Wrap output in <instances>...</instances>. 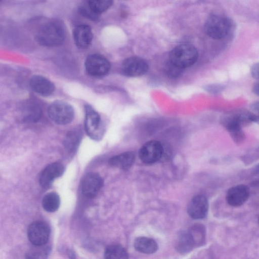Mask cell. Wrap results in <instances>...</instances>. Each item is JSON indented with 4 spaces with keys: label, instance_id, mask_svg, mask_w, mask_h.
Segmentation results:
<instances>
[{
    "label": "cell",
    "instance_id": "6da1fadb",
    "mask_svg": "<svg viewBox=\"0 0 259 259\" xmlns=\"http://www.w3.org/2000/svg\"><path fill=\"white\" fill-rule=\"evenodd\" d=\"M65 37V31L63 24L58 21H52L39 29L36 39L42 46L52 47L62 44Z\"/></svg>",
    "mask_w": 259,
    "mask_h": 259
},
{
    "label": "cell",
    "instance_id": "7a4b0ae2",
    "mask_svg": "<svg viewBox=\"0 0 259 259\" xmlns=\"http://www.w3.org/2000/svg\"><path fill=\"white\" fill-rule=\"evenodd\" d=\"M197 58V49L191 45L183 44L176 47L171 51L168 61L185 69L194 64Z\"/></svg>",
    "mask_w": 259,
    "mask_h": 259
},
{
    "label": "cell",
    "instance_id": "3957f363",
    "mask_svg": "<svg viewBox=\"0 0 259 259\" xmlns=\"http://www.w3.org/2000/svg\"><path fill=\"white\" fill-rule=\"evenodd\" d=\"M230 20L226 17L220 15H212L207 19L204 30L212 38L220 39L229 33L231 27Z\"/></svg>",
    "mask_w": 259,
    "mask_h": 259
},
{
    "label": "cell",
    "instance_id": "277c9868",
    "mask_svg": "<svg viewBox=\"0 0 259 259\" xmlns=\"http://www.w3.org/2000/svg\"><path fill=\"white\" fill-rule=\"evenodd\" d=\"M48 113L51 119L60 125L69 123L74 115L73 107L69 104L61 101L52 103L48 108Z\"/></svg>",
    "mask_w": 259,
    "mask_h": 259
},
{
    "label": "cell",
    "instance_id": "5b68a950",
    "mask_svg": "<svg viewBox=\"0 0 259 259\" xmlns=\"http://www.w3.org/2000/svg\"><path fill=\"white\" fill-rule=\"evenodd\" d=\"M84 65L87 73L94 77L104 76L110 69V64L108 60L98 54L89 55L85 60Z\"/></svg>",
    "mask_w": 259,
    "mask_h": 259
},
{
    "label": "cell",
    "instance_id": "8992f818",
    "mask_svg": "<svg viewBox=\"0 0 259 259\" xmlns=\"http://www.w3.org/2000/svg\"><path fill=\"white\" fill-rule=\"evenodd\" d=\"M50 234L49 226L41 221L33 222L27 230L28 238L34 246L45 245L49 240Z\"/></svg>",
    "mask_w": 259,
    "mask_h": 259
},
{
    "label": "cell",
    "instance_id": "52a82bcc",
    "mask_svg": "<svg viewBox=\"0 0 259 259\" xmlns=\"http://www.w3.org/2000/svg\"><path fill=\"white\" fill-rule=\"evenodd\" d=\"M163 149L161 144L157 141H150L140 148L139 156L141 160L146 164H153L162 157Z\"/></svg>",
    "mask_w": 259,
    "mask_h": 259
},
{
    "label": "cell",
    "instance_id": "ba28073f",
    "mask_svg": "<svg viewBox=\"0 0 259 259\" xmlns=\"http://www.w3.org/2000/svg\"><path fill=\"white\" fill-rule=\"evenodd\" d=\"M112 4V1L109 0L88 1L80 6L79 10L84 17L96 20L99 15L108 10Z\"/></svg>",
    "mask_w": 259,
    "mask_h": 259
},
{
    "label": "cell",
    "instance_id": "9c48e42d",
    "mask_svg": "<svg viewBox=\"0 0 259 259\" xmlns=\"http://www.w3.org/2000/svg\"><path fill=\"white\" fill-rule=\"evenodd\" d=\"M148 68V63L142 58L131 57L124 60L122 64L121 70L125 76L137 77L146 73Z\"/></svg>",
    "mask_w": 259,
    "mask_h": 259
},
{
    "label": "cell",
    "instance_id": "30bf717a",
    "mask_svg": "<svg viewBox=\"0 0 259 259\" xmlns=\"http://www.w3.org/2000/svg\"><path fill=\"white\" fill-rule=\"evenodd\" d=\"M250 194V189L247 185L238 184L228 190L226 194V200L229 205L238 207L248 200Z\"/></svg>",
    "mask_w": 259,
    "mask_h": 259
},
{
    "label": "cell",
    "instance_id": "8fae6325",
    "mask_svg": "<svg viewBox=\"0 0 259 259\" xmlns=\"http://www.w3.org/2000/svg\"><path fill=\"white\" fill-rule=\"evenodd\" d=\"M103 185V180L99 174L96 172L88 173L82 180L81 192L87 198H94L98 194Z\"/></svg>",
    "mask_w": 259,
    "mask_h": 259
},
{
    "label": "cell",
    "instance_id": "7c38bea8",
    "mask_svg": "<svg viewBox=\"0 0 259 259\" xmlns=\"http://www.w3.org/2000/svg\"><path fill=\"white\" fill-rule=\"evenodd\" d=\"M84 128L87 135L92 139H98L100 127L101 118L99 114L90 105L84 106Z\"/></svg>",
    "mask_w": 259,
    "mask_h": 259
},
{
    "label": "cell",
    "instance_id": "4fadbf2b",
    "mask_svg": "<svg viewBox=\"0 0 259 259\" xmlns=\"http://www.w3.org/2000/svg\"><path fill=\"white\" fill-rule=\"evenodd\" d=\"M221 121L222 124L234 143L240 144L244 141L245 135L242 128L243 126L231 113L225 115Z\"/></svg>",
    "mask_w": 259,
    "mask_h": 259
},
{
    "label": "cell",
    "instance_id": "5bb4252c",
    "mask_svg": "<svg viewBox=\"0 0 259 259\" xmlns=\"http://www.w3.org/2000/svg\"><path fill=\"white\" fill-rule=\"evenodd\" d=\"M208 209V202L203 195H197L190 201L187 207L189 215L194 219H202L206 217Z\"/></svg>",
    "mask_w": 259,
    "mask_h": 259
},
{
    "label": "cell",
    "instance_id": "9a60e30c",
    "mask_svg": "<svg viewBox=\"0 0 259 259\" xmlns=\"http://www.w3.org/2000/svg\"><path fill=\"white\" fill-rule=\"evenodd\" d=\"M64 172V167L60 163L55 162L48 165L40 175V185L44 188L50 187L54 180L61 177Z\"/></svg>",
    "mask_w": 259,
    "mask_h": 259
},
{
    "label": "cell",
    "instance_id": "2e32d148",
    "mask_svg": "<svg viewBox=\"0 0 259 259\" xmlns=\"http://www.w3.org/2000/svg\"><path fill=\"white\" fill-rule=\"evenodd\" d=\"M73 35L76 45L79 48L85 49L91 44L93 34L90 26L80 24L73 30Z\"/></svg>",
    "mask_w": 259,
    "mask_h": 259
},
{
    "label": "cell",
    "instance_id": "e0dca14e",
    "mask_svg": "<svg viewBox=\"0 0 259 259\" xmlns=\"http://www.w3.org/2000/svg\"><path fill=\"white\" fill-rule=\"evenodd\" d=\"M29 84L33 91L43 96L51 95L55 90V85L53 82L47 78L39 75L32 76Z\"/></svg>",
    "mask_w": 259,
    "mask_h": 259
},
{
    "label": "cell",
    "instance_id": "ac0fdd59",
    "mask_svg": "<svg viewBox=\"0 0 259 259\" xmlns=\"http://www.w3.org/2000/svg\"><path fill=\"white\" fill-rule=\"evenodd\" d=\"M41 114L40 106L33 100L26 102L22 108V120L26 122H37L40 118Z\"/></svg>",
    "mask_w": 259,
    "mask_h": 259
},
{
    "label": "cell",
    "instance_id": "d6986e66",
    "mask_svg": "<svg viewBox=\"0 0 259 259\" xmlns=\"http://www.w3.org/2000/svg\"><path fill=\"white\" fill-rule=\"evenodd\" d=\"M135 160V155L133 152H125L113 156L109 160L110 165L122 169L130 168Z\"/></svg>",
    "mask_w": 259,
    "mask_h": 259
},
{
    "label": "cell",
    "instance_id": "ffe728a7",
    "mask_svg": "<svg viewBox=\"0 0 259 259\" xmlns=\"http://www.w3.org/2000/svg\"><path fill=\"white\" fill-rule=\"evenodd\" d=\"M134 247L140 252L145 254H152L157 251L158 245L155 241L151 238L140 237L135 240Z\"/></svg>",
    "mask_w": 259,
    "mask_h": 259
},
{
    "label": "cell",
    "instance_id": "44dd1931",
    "mask_svg": "<svg viewBox=\"0 0 259 259\" xmlns=\"http://www.w3.org/2000/svg\"><path fill=\"white\" fill-rule=\"evenodd\" d=\"M194 247V243L188 231L180 233L176 242L177 250L180 253L185 254L191 251Z\"/></svg>",
    "mask_w": 259,
    "mask_h": 259
},
{
    "label": "cell",
    "instance_id": "7402d4cb",
    "mask_svg": "<svg viewBox=\"0 0 259 259\" xmlns=\"http://www.w3.org/2000/svg\"><path fill=\"white\" fill-rule=\"evenodd\" d=\"M60 204L59 195L55 192L46 194L43 197L42 205L45 210L53 212L58 210Z\"/></svg>",
    "mask_w": 259,
    "mask_h": 259
},
{
    "label": "cell",
    "instance_id": "603a6c76",
    "mask_svg": "<svg viewBox=\"0 0 259 259\" xmlns=\"http://www.w3.org/2000/svg\"><path fill=\"white\" fill-rule=\"evenodd\" d=\"M128 254L124 248L120 245L108 246L104 252V259H128Z\"/></svg>",
    "mask_w": 259,
    "mask_h": 259
},
{
    "label": "cell",
    "instance_id": "cb8c5ba5",
    "mask_svg": "<svg viewBox=\"0 0 259 259\" xmlns=\"http://www.w3.org/2000/svg\"><path fill=\"white\" fill-rule=\"evenodd\" d=\"M191 235L195 246H200L204 244L205 241V229L201 224L193 225L188 231Z\"/></svg>",
    "mask_w": 259,
    "mask_h": 259
},
{
    "label": "cell",
    "instance_id": "d4e9b609",
    "mask_svg": "<svg viewBox=\"0 0 259 259\" xmlns=\"http://www.w3.org/2000/svg\"><path fill=\"white\" fill-rule=\"evenodd\" d=\"M80 141V134L76 131L68 132L66 135L64 145L65 148L70 152L76 150Z\"/></svg>",
    "mask_w": 259,
    "mask_h": 259
},
{
    "label": "cell",
    "instance_id": "484cf974",
    "mask_svg": "<svg viewBox=\"0 0 259 259\" xmlns=\"http://www.w3.org/2000/svg\"><path fill=\"white\" fill-rule=\"evenodd\" d=\"M49 248L47 246H35L29 250L26 254V259H47Z\"/></svg>",
    "mask_w": 259,
    "mask_h": 259
},
{
    "label": "cell",
    "instance_id": "4316f807",
    "mask_svg": "<svg viewBox=\"0 0 259 259\" xmlns=\"http://www.w3.org/2000/svg\"><path fill=\"white\" fill-rule=\"evenodd\" d=\"M183 70L184 69L178 67L169 61L165 67V73L171 78L179 77L183 73Z\"/></svg>",
    "mask_w": 259,
    "mask_h": 259
},
{
    "label": "cell",
    "instance_id": "83f0119b",
    "mask_svg": "<svg viewBox=\"0 0 259 259\" xmlns=\"http://www.w3.org/2000/svg\"><path fill=\"white\" fill-rule=\"evenodd\" d=\"M250 73L253 78L259 81V62L252 65Z\"/></svg>",
    "mask_w": 259,
    "mask_h": 259
},
{
    "label": "cell",
    "instance_id": "f1b7e54d",
    "mask_svg": "<svg viewBox=\"0 0 259 259\" xmlns=\"http://www.w3.org/2000/svg\"><path fill=\"white\" fill-rule=\"evenodd\" d=\"M252 92L256 95L259 96V81L256 80L255 82L254 83L252 89Z\"/></svg>",
    "mask_w": 259,
    "mask_h": 259
},
{
    "label": "cell",
    "instance_id": "f546056e",
    "mask_svg": "<svg viewBox=\"0 0 259 259\" xmlns=\"http://www.w3.org/2000/svg\"><path fill=\"white\" fill-rule=\"evenodd\" d=\"M251 108L259 113V101L254 102L251 105Z\"/></svg>",
    "mask_w": 259,
    "mask_h": 259
},
{
    "label": "cell",
    "instance_id": "4dcf8cb0",
    "mask_svg": "<svg viewBox=\"0 0 259 259\" xmlns=\"http://www.w3.org/2000/svg\"><path fill=\"white\" fill-rule=\"evenodd\" d=\"M253 172L255 174H259V163L254 167Z\"/></svg>",
    "mask_w": 259,
    "mask_h": 259
},
{
    "label": "cell",
    "instance_id": "1f68e13d",
    "mask_svg": "<svg viewBox=\"0 0 259 259\" xmlns=\"http://www.w3.org/2000/svg\"><path fill=\"white\" fill-rule=\"evenodd\" d=\"M257 116H258V121H259V114H258V115H257Z\"/></svg>",
    "mask_w": 259,
    "mask_h": 259
},
{
    "label": "cell",
    "instance_id": "d6a6232c",
    "mask_svg": "<svg viewBox=\"0 0 259 259\" xmlns=\"http://www.w3.org/2000/svg\"><path fill=\"white\" fill-rule=\"evenodd\" d=\"M258 222H259V217H258Z\"/></svg>",
    "mask_w": 259,
    "mask_h": 259
}]
</instances>
